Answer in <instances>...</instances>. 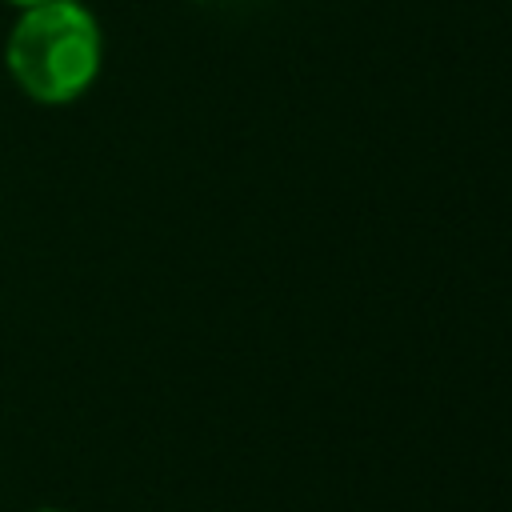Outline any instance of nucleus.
Segmentation results:
<instances>
[{
  "label": "nucleus",
  "mask_w": 512,
  "mask_h": 512,
  "mask_svg": "<svg viewBox=\"0 0 512 512\" xmlns=\"http://www.w3.org/2000/svg\"><path fill=\"white\" fill-rule=\"evenodd\" d=\"M40 512H60V508H40Z\"/></svg>",
  "instance_id": "3"
},
{
  "label": "nucleus",
  "mask_w": 512,
  "mask_h": 512,
  "mask_svg": "<svg viewBox=\"0 0 512 512\" xmlns=\"http://www.w3.org/2000/svg\"><path fill=\"white\" fill-rule=\"evenodd\" d=\"M4 4H12V8L24 12V8H36V4H48V0H4Z\"/></svg>",
  "instance_id": "2"
},
{
  "label": "nucleus",
  "mask_w": 512,
  "mask_h": 512,
  "mask_svg": "<svg viewBox=\"0 0 512 512\" xmlns=\"http://www.w3.org/2000/svg\"><path fill=\"white\" fill-rule=\"evenodd\" d=\"M4 64L36 104H68L100 72V24L76 0L24 8L8 32Z\"/></svg>",
  "instance_id": "1"
}]
</instances>
